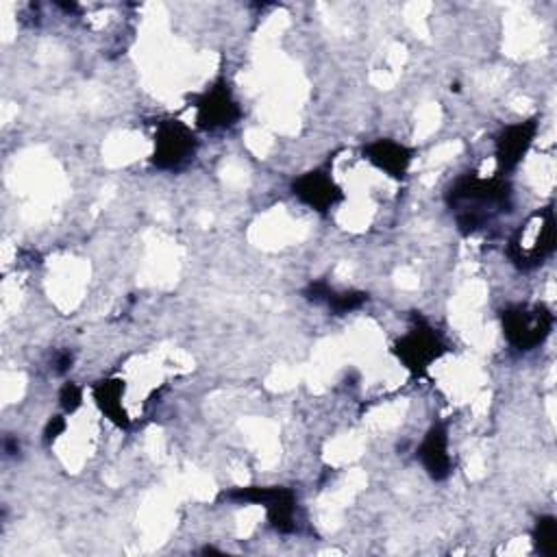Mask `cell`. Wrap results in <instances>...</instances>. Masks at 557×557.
<instances>
[{"label":"cell","mask_w":557,"mask_h":557,"mask_svg":"<svg viewBox=\"0 0 557 557\" xmlns=\"http://www.w3.org/2000/svg\"><path fill=\"white\" fill-rule=\"evenodd\" d=\"M83 403V389L74 383V381H67L61 385L59 389V405L65 413H74Z\"/></svg>","instance_id":"cell-15"},{"label":"cell","mask_w":557,"mask_h":557,"mask_svg":"<svg viewBox=\"0 0 557 557\" xmlns=\"http://www.w3.org/2000/svg\"><path fill=\"white\" fill-rule=\"evenodd\" d=\"M533 548L542 557H555L557 555V518L553 513H542L535 518L533 531H531Z\"/></svg>","instance_id":"cell-14"},{"label":"cell","mask_w":557,"mask_h":557,"mask_svg":"<svg viewBox=\"0 0 557 557\" xmlns=\"http://www.w3.org/2000/svg\"><path fill=\"white\" fill-rule=\"evenodd\" d=\"M292 194L307 205L309 209L318 211V213H326L331 211L337 202L344 200V191L342 187L333 181L329 165L309 170L305 174H300L298 178L292 181Z\"/></svg>","instance_id":"cell-9"},{"label":"cell","mask_w":557,"mask_h":557,"mask_svg":"<svg viewBox=\"0 0 557 557\" xmlns=\"http://www.w3.org/2000/svg\"><path fill=\"white\" fill-rule=\"evenodd\" d=\"M555 209L546 205L533 211L527 222H522L507 244V257L518 270H533L542 265L557 246Z\"/></svg>","instance_id":"cell-2"},{"label":"cell","mask_w":557,"mask_h":557,"mask_svg":"<svg viewBox=\"0 0 557 557\" xmlns=\"http://www.w3.org/2000/svg\"><path fill=\"white\" fill-rule=\"evenodd\" d=\"M416 459L433 481H444L453 470V459L448 453V431L446 424L435 422L424 433L422 442L416 448Z\"/></svg>","instance_id":"cell-10"},{"label":"cell","mask_w":557,"mask_h":557,"mask_svg":"<svg viewBox=\"0 0 557 557\" xmlns=\"http://www.w3.org/2000/svg\"><path fill=\"white\" fill-rule=\"evenodd\" d=\"M222 498L237 500V503H255L265 509L268 522L276 533H294L296 531V509L298 500L296 494L287 487L272 485H248V487H235L231 492H224Z\"/></svg>","instance_id":"cell-4"},{"label":"cell","mask_w":557,"mask_h":557,"mask_svg":"<svg viewBox=\"0 0 557 557\" xmlns=\"http://www.w3.org/2000/svg\"><path fill=\"white\" fill-rule=\"evenodd\" d=\"M198 141L187 124L181 120H163L157 124L152 163L159 170H181L196 154Z\"/></svg>","instance_id":"cell-6"},{"label":"cell","mask_w":557,"mask_h":557,"mask_svg":"<svg viewBox=\"0 0 557 557\" xmlns=\"http://www.w3.org/2000/svg\"><path fill=\"white\" fill-rule=\"evenodd\" d=\"M196 122L205 131L231 128L242 117V109L233 98V91L226 81L213 83L200 96H196Z\"/></svg>","instance_id":"cell-7"},{"label":"cell","mask_w":557,"mask_h":557,"mask_svg":"<svg viewBox=\"0 0 557 557\" xmlns=\"http://www.w3.org/2000/svg\"><path fill=\"white\" fill-rule=\"evenodd\" d=\"M63 431H65V418H63V416H52L50 422H48V426H46L44 440H46V442H52V440H57Z\"/></svg>","instance_id":"cell-16"},{"label":"cell","mask_w":557,"mask_h":557,"mask_svg":"<svg viewBox=\"0 0 557 557\" xmlns=\"http://www.w3.org/2000/svg\"><path fill=\"white\" fill-rule=\"evenodd\" d=\"M72 361H74V355L70 350H61L57 357H54V372L63 374L72 368Z\"/></svg>","instance_id":"cell-17"},{"label":"cell","mask_w":557,"mask_h":557,"mask_svg":"<svg viewBox=\"0 0 557 557\" xmlns=\"http://www.w3.org/2000/svg\"><path fill=\"white\" fill-rule=\"evenodd\" d=\"M124 383L120 379H104L94 385V398L102 413L117 426H128V416L122 405Z\"/></svg>","instance_id":"cell-13"},{"label":"cell","mask_w":557,"mask_h":557,"mask_svg":"<svg viewBox=\"0 0 557 557\" xmlns=\"http://www.w3.org/2000/svg\"><path fill=\"white\" fill-rule=\"evenodd\" d=\"M363 159H368L374 168L385 172L392 178H405L413 159V150L394 139L381 137L363 146Z\"/></svg>","instance_id":"cell-11"},{"label":"cell","mask_w":557,"mask_h":557,"mask_svg":"<svg viewBox=\"0 0 557 557\" xmlns=\"http://www.w3.org/2000/svg\"><path fill=\"white\" fill-rule=\"evenodd\" d=\"M448 350L444 337L420 315L413 318L411 329L394 344V355L413 374H424L426 368Z\"/></svg>","instance_id":"cell-5"},{"label":"cell","mask_w":557,"mask_h":557,"mask_svg":"<svg viewBox=\"0 0 557 557\" xmlns=\"http://www.w3.org/2000/svg\"><path fill=\"white\" fill-rule=\"evenodd\" d=\"M555 313L548 305L518 302L500 311V329L507 344L520 352L540 348L553 333Z\"/></svg>","instance_id":"cell-3"},{"label":"cell","mask_w":557,"mask_h":557,"mask_svg":"<svg viewBox=\"0 0 557 557\" xmlns=\"http://www.w3.org/2000/svg\"><path fill=\"white\" fill-rule=\"evenodd\" d=\"M305 296L313 302H324L333 315H344L361 309L368 302V294L359 289H333L326 281H313L305 287Z\"/></svg>","instance_id":"cell-12"},{"label":"cell","mask_w":557,"mask_h":557,"mask_svg":"<svg viewBox=\"0 0 557 557\" xmlns=\"http://www.w3.org/2000/svg\"><path fill=\"white\" fill-rule=\"evenodd\" d=\"M537 131H540L537 117H527V120L507 124L498 131V135L494 139V152H496V161H498V170H500L498 174L505 176L520 165V161L529 152Z\"/></svg>","instance_id":"cell-8"},{"label":"cell","mask_w":557,"mask_h":557,"mask_svg":"<svg viewBox=\"0 0 557 557\" xmlns=\"http://www.w3.org/2000/svg\"><path fill=\"white\" fill-rule=\"evenodd\" d=\"M446 205L461 233H476L492 224L498 215L513 207V189L507 176H479L476 172L461 174L446 191Z\"/></svg>","instance_id":"cell-1"}]
</instances>
